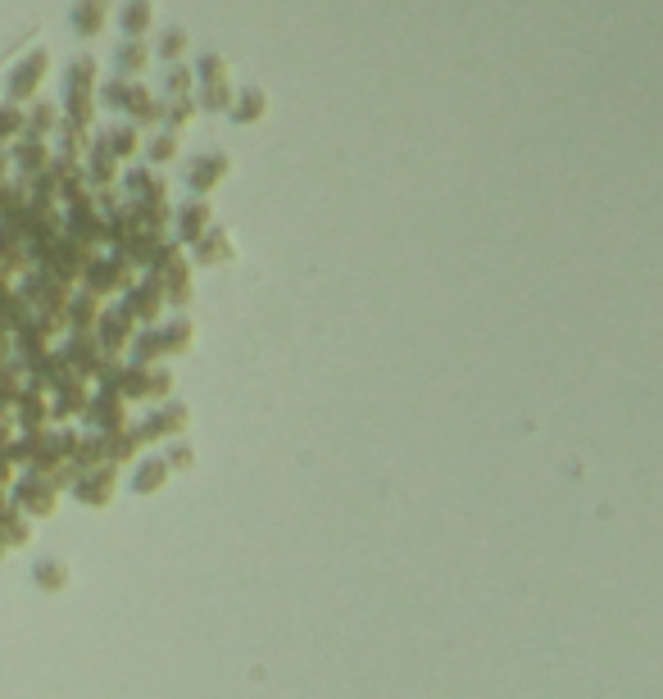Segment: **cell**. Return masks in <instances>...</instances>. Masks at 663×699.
<instances>
[{
	"label": "cell",
	"mask_w": 663,
	"mask_h": 699,
	"mask_svg": "<svg viewBox=\"0 0 663 699\" xmlns=\"http://www.w3.org/2000/svg\"><path fill=\"white\" fill-rule=\"evenodd\" d=\"M132 146H137V141H132V137H128V132H123V137H114V150H123V155H128V150H132Z\"/></svg>",
	"instance_id": "cell-7"
},
{
	"label": "cell",
	"mask_w": 663,
	"mask_h": 699,
	"mask_svg": "<svg viewBox=\"0 0 663 699\" xmlns=\"http://www.w3.org/2000/svg\"><path fill=\"white\" fill-rule=\"evenodd\" d=\"M200 173L196 177H191V182H196V186H209V182H214V177H223V168H227V159L223 155H209V159H200Z\"/></svg>",
	"instance_id": "cell-3"
},
{
	"label": "cell",
	"mask_w": 663,
	"mask_h": 699,
	"mask_svg": "<svg viewBox=\"0 0 663 699\" xmlns=\"http://www.w3.org/2000/svg\"><path fill=\"white\" fill-rule=\"evenodd\" d=\"M150 18H155V9H150V0H137V5L123 9V27H128L132 36H141L150 27Z\"/></svg>",
	"instance_id": "cell-2"
},
{
	"label": "cell",
	"mask_w": 663,
	"mask_h": 699,
	"mask_svg": "<svg viewBox=\"0 0 663 699\" xmlns=\"http://www.w3.org/2000/svg\"><path fill=\"white\" fill-rule=\"evenodd\" d=\"M123 64H128V69H141V64H146V50H141V46H128V55H123Z\"/></svg>",
	"instance_id": "cell-5"
},
{
	"label": "cell",
	"mask_w": 663,
	"mask_h": 699,
	"mask_svg": "<svg viewBox=\"0 0 663 699\" xmlns=\"http://www.w3.org/2000/svg\"><path fill=\"white\" fill-rule=\"evenodd\" d=\"M241 95H246V100L236 104V118H255V114H264V95H259V91H241Z\"/></svg>",
	"instance_id": "cell-4"
},
{
	"label": "cell",
	"mask_w": 663,
	"mask_h": 699,
	"mask_svg": "<svg viewBox=\"0 0 663 699\" xmlns=\"http://www.w3.org/2000/svg\"><path fill=\"white\" fill-rule=\"evenodd\" d=\"M182 50V32H173L168 36V41H164V55H168V60H173V55H178Z\"/></svg>",
	"instance_id": "cell-6"
},
{
	"label": "cell",
	"mask_w": 663,
	"mask_h": 699,
	"mask_svg": "<svg viewBox=\"0 0 663 699\" xmlns=\"http://www.w3.org/2000/svg\"><path fill=\"white\" fill-rule=\"evenodd\" d=\"M73 18H78L73 27H78L82 36H95V32L105 27V0H86V5L73 9Z\"/></svg>",
	"instance_id": "cell-1"
}]
</instances>
